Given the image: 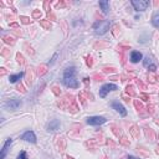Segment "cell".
Returning <instances> with one entry per match:
<instances>
[{
	"label": "cell",
	"mask_w": 159,
	"mask_h": 159,
	"mask_svg": "<svg viewBox=\"0 0 159 159\" xmlns=\"http://www.w3.org/2000/svg\"><path fill=\"white\" fill-rule=\"evenodd\" d=\"M21 139L29 142V143H36V136H35V133L32 132V131L25 132L24 134H22V137H21Z\"/></svg>",
	"instance_id": "8"
},
{
	"label": "cell",
	"mask_w": 159,
	"mask_h": 159,
	"mask_svg": "<svg viewBox=\"0 0 159 159\" xmlns=\"http://www.w3.org/2000/svg\"><path fill=\"white\" fill-rule=\"evenodd\" d=\"M142 58H143V56H142V54H140L139 51H132V52H131V61H132L133 63L139 62Z\"/></svg>",
	"instance_id": "11"
},
{
	"label": "cell",
	"mask_w": 159,
	"mask_h": 159,
	"mask_svg": "<svg viewBox=\"0 0 159 159\" xmlns=\"http://www.w3.org/2000/svg\"><path fill=\"white\" fill-rule=\"evenodd\" d=\"M131 3L136 11H144L149 6V1H147V0H132Z\"/></svg>",
	"instance_id": "3"
},
{
	"label": "cell",
	"mask_w": 159,
	"mask_h": 159,
	"mask_svg": "<svg viewBox=\"0 0 159 159\" xmlns=\"http://www.w3.org/2000/svg\"><path fill=\"white\" fill-rule=\"evenodd\" d=\"M111 106H112L113 110H116L122 117H125V116H127V110H125V108H124L118 101H113V102L111 103Z\"/></svg>",
	"instance_id": "7"
},
{
	"label": "cell",
	"mask_w": 159,
	"mask_h": 159,
	"mask_svg": "<svg viewBox=\"0 0 159 159\" xmlns=\"http://www.w3.org/2000/svg\"><path fill=\"white\" fill-rule=\"evenodd\" d=\"M99 7H101L103 14H108V11H110V3L107 0H102V1H99Z\"/></svg>",
	"instance_id": "12"
},
{
	"label": "cell",
	"mask_w": 159,
	"mask_h": 159,
	"mask_svg": "<svg viewBox=\"0 0 159 159\" xmlns=\"http://www.w3.org/2000/svg\"><path fill=\"white\" fill-rule=\"evenodd\" d=\"M18 159H29V158H28V154H26V152H25V150H21V152H20V154L18 155Z\"/></svg>",
	"instance_id": "16"
},
{
	"label": "cell",
	"mask_w": 159,
	"mask_h": 159,
	"mask_svg": "<svg viewBox=\"0 0 159 159\" xmlns=\"http://www.w3.org/2000/svg\"><path fill=\"white\" fill-rule=\"evenodd\" d=\"M152 25H153L154 28L159 29V13L154 14V16L152 18Z\"/></svg>",
	"instance_id": "14"
},
{
	"label": "cell",
	"mask_w": 159,
	"mask_h": 159,
	"mask_svg": "<svg viewBox=\"0 0 159 159\" xmlns=\"http://www.w3.org/2000/svg\"><path fill=\"white\" fill-rule=\"evenodd\" d=\"M91 60H92V58H88V61H87V63H88V66H91V65H92V61H91Z\"/></svg>",
	"instance_id": "18"
},
{
	"label": "cell",
	"mask_w": 159,
	"mask_h": 159,
	"mask_svg": "<svg viewBox=\"0 0 159 159\" xmlns=\"http://www.w3.org/2000/svg\"><path fill=\"white\" fill-rule=\"evenodd\" d=\"M143 65L146 66V67H148V66H150V65H152V58H150L149 56H147V57L144 58V61H143Z\"/></svg>",
	"instance_id": "15"
},
{
	"label": "cell",
	"mask_w": 159,
	"mask_h": 159,
	"mask_svg": "<svg viewBox=\"0 0 159 159\" xmlns=\"http://www.w3.org/2000/svg\"><path fill=\"white\" fill-rule=\"evenodd\" d=\"M62 82L66 87H70V88L78 87V81L76 80V69H75V66H71V67L65 70Z\"/></svg>",
	"instance_id": "1"
},
{
	"label": "cell",
	"mask_w": 159,
	"mask_h": 159,
	"mask_svg": "<svg viewBox=\"0 0 159 159\" xmlns=\"http://www.w3.org/2000/svg\"><path fill=\"white\" fill-rule=\"evenodd\" d=\"M149 70L154 72V71L157 70V66H155V65H150V66H149Z\"/></svg>",
	"instance_id": "17"
},
{
	"label": "cell",
	"mask_w": 159,
	"mask_h": 159,
	"mask_svg": "<svg viewBox=\"0 0 159 159\" xmlns=\"http://www.w3.org/2000/svg\"><path fill=\"white\" fill-rule=\"evenodd\" d=\"M107 119L105 117H99V116H95V117H88L87 118V123L90 125H101L103 123H106Z\"/></svg>",
	"instance_id": "5"
},
{
	"label": "cell",
	"mask_w": 159,
	"mask_h": 159,
	"mask_svg": "<svg viewBox=\"0 0 159 159\" xmlns=\"http://www.w3.org/2000/svg\"><path fill=\"white\" fill-rule=\"evenodd\" d=\"M21 99H18V98H13V99H9L6 103H5V106L9 108V110H13V111H15V110H18V108L21 106Z\"/></svg>",
	"instance_id": "6"
},
{
	"label": "cell",
	"mask_w": 159,
	"mask_h": 159,
	"mask_svg": "<svg viewBox=\"0 0 159 159\" xmlns=\"http://www.w3.org/2000/svg\"><path fill=\"white\" fill-rule=\"evenodd\" d=\"M11 143H13V139H11V138L6 139V142L4 143V147H3V149H1V155H0V159H4V158H5V155H6V153H7V149H9V147H10Z\"/></svg>",
	"instance_id": "10"
},
{
	"label": "cell",
	"mask_w": 159,
	"mask_h": 159,
	"mask_svg": "<svg viewBox=\"0 0 159 159\" xmlns=\"http://www.w3.org/2000/svg\"><path fill=\"white\" fill-rule=\"evenodd\" d=\"M111 26V22L110 20H101V21H97L93 25V30H95V34L96 35H103L106 32L110 30Z\"/></svg>",
	"instance_id": "2"
},
{
	"label": "cell",
	"mask_w": 159,
	"mask_h": 159,
	"mask_svg": "<svg viewBox=\"0 0 159 159\" xmlns=\"http://www.w3.org/2000/svg\"><path fill=\"white\" fill-rule=\"evenodd\" d=\"M117 88V85H114V83H106V85H103L101 87V90H99V96H101L102 98L107 96L108 92H111V91H116Z\"/></svg>",
	"instance_id": "4"
},
{
	"label": "cell",
	"mask_w": 159,
	"mask_h": 159,
	"mask_svg": "<svg viewBox=\"0 0 159 159\" xmlns=\"http://www.w3.org/2000/svg\"><path fill=\"white\" fill-rule=\"evenodd\" d=\"M60 128V121L58 119H52L50 121V123L47 124V131L49 132H55Z\"/></svg>",
	"instance_id": "9"
},
{
	"label": "cell",
	"mask_w": 159,
	"mask_h": 159,
	"mask_svg": "<svg viewBox=\"0 0 159 159\" xmlns=\"http://www.w3.org/2000/svg\"><path fill=\"white\" fill-rule=\"evenodd\" d=\"M22 76H24V72H20V73H16V75H11V76L9 77V81H10V83H15L16 81H19V80H21V78H22Z\"/></svg>",
	"instance_id": "13"
},
{
	"label": "cell",
	"mask_w": 159,
	"mask_h": 159,
	"mask_svg": "<svg viewBox=\"0 0 159 159\" xmlns=\"http://www.w3.org/2000/svg\"><path fill=\"white\" fill-rule=\"evenodd\" d=\"M127 159H138V158H134V157H132V155H129Z\"/></svg>",
	"instance_id": "19"
}]
</instances>
